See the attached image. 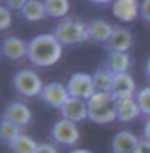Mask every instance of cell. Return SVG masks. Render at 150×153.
Segmentation results:
<instances>
[{
    "mask_svg": "<svg viewBox=\"0 0 150 153\" xmlns=\"http://www.w3.org/2000/svg\"><path fill=\"white\" fill-rule=\"evenodd\" d=\"M62 49L52 34H40L28 41V60L38 67H51L62 58Z\"/></svg>",
    "mask_w": 150,
    "mask_h": 153,
    "instance_id": "obj_1",
    "label": "cell"
},
{
    "mask_svg": "<svg viewBox=\"0 0 150 153\" xmlns=\"http://www.w3.org/2000/svg\"><path fill=\"white\" fill-rule=\"evenodd\" d=\"M52 36L60 41V45H75L88 41V22L81 19H70L66 17L64 21H60L52 30Z\"/></svg>",
    "mask_w": 150,
    "mask_h": 153,
    "instance_id": "obj_2",
    "label": "cell"
},
{
    "mask_svg": "<svg viewBox=\"0 0 150 153\" xmlns=\"http://www.w3.org/2000/svg\"><path fill=\"white\" fill-rule=\"evenodd\" d=\"M88 120L94 123H111L116 120V101L109 94H94L88 99Z\"/></svg>",
    "mask_w": 150,
    "mask_h": 153,
    "instance_id": "obj_3",
    "label": "cell"
},
{
    "mask_svg": "<svg viewBox=\"0 0 150 153\" xmlns=\"http://www.w3.org/2000/svg\"><path fill=\"white\" fill-rule=\"evenodd\" d=\"M43 86L41 76L34 69H19L13 75V88L22 97H40Z\"/></svg>",
    "mask_w": 150,
    "mask_h": 153,
    "instance_id": "obj_4",
    "label": "cell"
},
{
    "mask_svg": "<svg viewBox=\"0 0 150 153\" xmlns=\"http://www.w3.org/2000/svg\"><path fill=\"white\" fill-rule=\"evenodd\" d=\"M66 88H68L70 97L82 99V101H88V99L96 94L94 79H92L90 73H73L70 79H68Z\"/></svg>",
    "mask_w": 150,
    "mask_h": 153,
    "instance_id": "obj_5",
    "label": "cell"
},
{
    "mask_svg": "<svg viewBox=\"0 0 150 153\" xmlns=\"http://www.w3.org/2000/svg\"><path fill=\"white\" fill-rule=\"evenodd\" d=\"M51 136L52 140L60 146H75L81 138V133H79V127L77 123L73 121H68L64 118L56 120L51 127Z\"/></svg>",
    "mask_w": 150,
    "mask_h": 153,
    "instance_id": "obj_6",
    "label": "cell"
},
{
    "mask_svg": "<svg viewBox=\"0 0 150 153\" xmlns=\"http://www.w3.org/2000/svg\"><path fill=\"white\" fill-rule=\"evenodd\" d=\"M40 99L45 105H49V106H52V108L60 110L68 103L70 94H68L66 84H62V82H49V84L43 86V91H41Z\"/></svg>",
    "mask_w": 150,
    "mask_h": 153,
    "instance_id": "obj_7",
    "label": "cell"
},
{
    "mask_svg": "<svg viewBox=\"0 0 150 153\" xmlns=\"http://www.w3.org/2000/svg\"><path fill=\"white\" fill-rule=\"evenodd\" d=\"M2 120L10 121V123L17 125V127H21V129H25L26 125L32 123V110H30L25 103L13 101V103H10V105L4 108Z\"/></svg>",
    "mask_w": 150,
    "mask_h": 153,
    "instance_id": "obj_8",
    "label": "cell"
},
{
    "mask_svg": "<svg viewBox=\"0 0 150 153\" xmlns=\"http://www.w3.org/2000/svg\"><path fill=\"white\" fill-rule=\"evenodd\" d=\"M135 95H137V86H135L133 76L130 73L115 75L111 97L115 99V101H122V99H133Z\"/></svg>",
    "mask_w": 150,
    "mask_h": 153,
    "instance_id": "obj_9",
    "label": "cell"
},
{
    "mask_svg": "<svg viewBox=\"0 0 150 153\" xmlns=\"http://www.w3.org/2000/svg\"><path fill=\"white\" fill-rule=\"evenodd\" d=\"M0 52L8 60H13V62L28 58V41H25L22 37H17V36H8L0 43Z\"/></svg>",
    "mask_w": 150,
    "mask_h": 153,
    "instance_id": "obj_10",
    "label": "cell"
},
{
    "mask_svg": "<svg viewBox=\"0 0 150 153\" xmlns=\"http://www.w3.org/2000/svg\"><path fill=\"white\" fill-rule=\"evenodd\" d=\"M60 116L68 121H73V123H79V121L88 118V103L82 101V99H75L70 97L68 103L60 108Z\"/></svg>",
    "mask_w": 150,
    "mask_h": 153,
    "instance_id": "obj_11",
    "label": "cell"
},
{
    "mask_svg": "<svg viewBox=\"0 0 150 153\" xmlns=\"http://www.w3.org/2000/svg\"><path fill=\"white\" fill-rule=\"evenodd\" d=\"M112 15L122 21V22H131L137 17H141V2L137 0H116L112 2Z\"/></svg>",
    "mask_w": 150,
    "mask_h": 153,
    "instance_id": "obj_12",
    "label": "cell"
},
{
    "mask_svg": "<svg viewBox=\"0 0 150 153\" xmlns=\"http://www.w3.org/2000/svg\"><path fill=\"white\" fill-rule=\"evenodd\" d=\"M112 32H115V26L111 25L109 21L105 19H92L88 22V37L90 41H96V43H105L107 45Z\"/></svg>",
    "mask_w": 150,
    "mask_h": 153,
    "instance_id": "obj_13",
    "label": "cell"
},
{
    "mask_svg": "<svg viewBox=\"0 0 150 153\" xmlns=\"http://www.w3.org/2000/svg\"><path fill=\"white\" fill-rule=\"evenodd\" d=\"M139 142H141V138L137 134L124 129V131H118L115 134L111 148H112V153H133L135 148L139 146Z\"/></svg>",
    "mask_w": 150,
    "mask_h": 153,
    "instance_id": "obj_14",
    "label": "cell"
},
{
    "mask_svg": "<svg viewBox=\"0 0 150 153\" xmlns=\"http://www.w3.org/2000/svg\"><path fill=\"white\" fill-rule=\"evenodd\" d=\"M133 45V36L128 28L122 26H115V32H112L111 39L107 43L109 52H128Z\"/></svg>",
    "mask_w": 150,
    "mask_h": 153,
    "instance_id": "obj_15",
    "label": "cell"
},
{
    "mask_svg": "<svg viewBox=\"0 0 150 153\" xmlns=\"http://www.w3.org/2000/svg\"><path fill=\"white\" fill-rule=\"evenodd\" d=\"M103 65L107 67L112 75L128 73V69L131 67V58H130L128 52H109Z\"/></svg>",
    "mask_w": 150,
    "mask_h": 153,
    "instance_id": "obj_16",
    "label": "cell"
},
{
    "mask_svg": "<svg viewBox=\"0 0 150 153\" xmlns=\"http://www.w3.org/2000/svg\"><path fill=\"white\" fill-rule=\"evenodd\" d=\"M141 116V110H139V105L137 101L133 99H122V101H116V120L118 121H133Z\"/></svg>",
    "mask_w": 150,
    "mask_h": 153,
    "instance_id": "obj_17",
    "label": "cell"
},
{
    "mask_svg": "<svg viewBox=\"0 0 150 153\" xmlns=\"http://www.w3.org/2000/svg\"><path fill=\"white\" fill-rule=\"evenodd\" d=\"M92 79H94V88H96V94H109L111 95V90H112V80H115V75H112L105 65L98 67V69L92 73Z\"/></svg>",
    "mask_w": 150,
    "mask_h": 153,
    "instance_id": "obj_18",
    "label": "cell"
},
{
    "mask_svg": "<svg viewBox=\"0 0 150 153\" xmlns=\"http://www.w3.org/2000/svg\"><path fill=\"white\" fill-rule=\"evenodd\" d=\"M21 15L25 21H30V22L41 21L47 15L45 2H40V0H25V7L21 10Z\"/></svg>",
    "mask_w": 150,
    "mask_h": 153,
    "instance_id": "obj_19",
    "label": "cell"
},
{
    "mask_svg": "<svg viewBox=\"0 0 150 153\" xmlns=\"http://www.w3.org/2000/svg\"><path fill=\"white\" fill-rule=\"evenodd\" d=\"M38 146H40V144H38L32 136L22 133L21 136H17V138L10 144V149H11V153H36Z\"/></svg>",
    "mask_w": 150,
    "mask_h": 153,
    "instance_id": "obj_20",
    "label": "cell"
},
{
    "mask_svg": "<svg viewBox=\"0 0 150 153\" xmlns=\"http://www.w3.org/2000/svg\"><path fill=\"white\" fill-rule=\"evenodd\" d=\"M70 7L71 4L68 0H45V10H47L49 17H55V19H66V15L70 13Z\"/></svg>",
    "mask_w": 150,
    "mask_h": 153,
    "instance_id": "obj_21",
    "label": "cell"
},
{
    "mask_svg": "<svg viewBox=\"0 0 150 153\" xmlns=\"http://www.w3.org/2000/svg\"><path fill=\"white\" fill-rule=\"evenodd\" d=\"M21 134H22L21 127L10 123V121H6V120H0V142L2 144H8V146H10V144Z\"/></svg>",
    "mask_w": 150,
    "mask_h": 153,
    "instance_id": "obj_22",
    "label": "cell"
},
{
    "mask_svg": "<svg viewBox=\"0 0 150 153\" xmlns=\"http://www.w3.org/2000/svg\"><path fill=\"white\" fill-rule=\"evenodd\" d=\"M135 101H137V105H139L141 114H145V116L150 118V88L139 90L137 95H135Z\"/></svg>",
    "mask_w": 150,
    "mask_h": 153,
    "instance_id": "obj_23",
    "label": "cell"
},
{
    "mask_svg": "<svg viewBox=\"0 0 150 153\" xmlns=\"http://www.w3.org/2000/svg\"><path fill=\"white\" fill-rule=\"evenodd\" d=\"M11 21H13L11 11L4 4H0V30H8L11 26Z\"/></svg>",
    "mask_w": 150,
    "mask_h": 153,
    "instance_id": "obj_24",
    "label": "cell"
},
{
    "mask_svg": "<svg viewBox=\"0 0 150 153\" xmlns=\"http://www.w3.org/2000/svg\"><path fill=\"white\" fill-rule=\"evenodd\" d=\"M36 153H58V149H56V146H55V144H47V142H41L40 146H38Z\"/></svg>",
    "mask_w": 150,
    "mask_h": 153,
    "instance_id": "obj_25",
    "label": "cell"
},
{
    "mask_svg": "<svg viewBox=\"0 0 150 153\" xmlns=\"http://www.w3.org/2000/svg\"><path fill=\"white\" fill-rule=\"evenodd\" d=\"M141 17L142 21L150 22V0H142L141 2Z\"/></svg>",
    "mask_w": 150,
    "mask_h": 153,
    "instance_id": "obj_26",
    "label": "cell"
},
{
    "mask_svg": "<svg viewBox=\"0 0 150 153\" xmlns=\"http://www.w3.org/2000/svg\"><path fill=\"white\" fill-rule=\"evenodd\" d=\"M4 6L10 11H19L21 13V10L25 7V2H19V0H10V2H4Z\"/></svg>",
    "mask_w": 150,
    "mask_h": 153,
    "instance_id": "obj_27",
    "label": "cell"
},
{
    "mask_svg": "<svg viewBox=\"0 0 150 153\" xmlns=\"http://www.w3.org/2000/svg\"><path fill=\"white\" fill-rule=\"evenodd\" d=\"M133 153H150V142H148V140H145V138H141L139 146L135 148V151H133Z\"/></svg>",
    "mask_w": 150,
    "mask_h": 153,
    "instance_id": "obj_28",
    "label": "cell"
},
{
    "mask_svg": "<svg viewBox=\"0 0 150 153\" xmlns=\"http://www.w3.org/2000/svg\"><path fill=\"white\" fill-rule=\"evenodd\" d=\"M142 133H145V136H142V138L150 142V118H146L145 125H142Z\"/></svg>",
    "mask_w": 150,
    "mask_h": 153,
    "instance_id": "obj_29",
    "label": "cell"
},
{
    "mask_svg": "<svg viewBox=\"0 0 150 153\" xmlns=\"http://www.w3.org/2000/svg\"><path fill=\"white\" fill-rule=\"evenodd\" d=\"M145 75H146V79L150 80V58L146 60V65H145Z\"/></svg>",
    "mask_w": 150,
    "mask_h": 153,
    "instance_id": "obj_30",
    "label": "cell"
},
{
    "mask_svg": "<svg viewBox=\"0 0 150 153\" xmlns=\"http://www.w3.org/2000/svg\"><path fill=\"white\" fill-rule=\"evenodd\" d=\"M70 153H92V151H86V149H73Z\"/></svg>",
    "mask_w": 150,
    "mask_h": 153,
    "instance_id": "obj_31",
    "label": "cell"
}]
</instances>
